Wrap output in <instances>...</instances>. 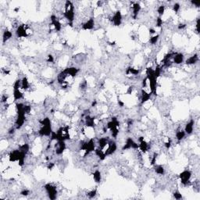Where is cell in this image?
Here are the masks:
<instances>
[{"mask_svg": "<svg viewBox=\"0 0 200 200\" xmlns=\"http://www.w3.org/2000/svg\"><path fill=\"white\" fill-rule=\"evenodd\" d=\"M44 189L45 190V192L47 193L49 199H50L51 200H55L57 198L58 190H57V187L55 186V184H52V183L45 184L44 185Z\"/></svg>", "mask_w": 200, "mask_h": 200, "instance_id": "cell-1", "label": "cell"}, {"mask_svg": "<svg viewBox=\"0 0 200 200\" xmlns=\"http://www.w3.org/2000/svg\"><path fill=\"white\" fill-rule=\"evenodd\" d=\"M192 171L189 170H185V171H182V173L179 174L178 177L181 180V183L182 185L184 186H188L190 184H192L191 182V178H192Z\"/></svg>", "mask_w": 200, "mask_h": 200, "instance_id": "cell-2", "label": "cell"}, {"mask_svg": "<svg viewBox=\"0 0 200 200\" xmlns=\"http://www.w3.org/2000/svg\"><path fill=\"white\" fill-rule=\"evenodd\" d=\"M109 21L115 27H120L122 24V21H123V14L121 10H116L113 15H111L109 17Z\"/></svg>", "mask_w": 200, "mask_h": 200, "instance_id": "cell-3", "label": "cell"}, {"mask_svg": "<svg viewBox=\"0 0 200 200\" xmlns=\"http://www.w3.org/2000/svg\"><path fill=\"white\" fill-rule=\"evenodd\" d=\"M95 26V20L94 16H91L87 21L83 22L82 24V29L84 31H91L94 29Z\"/></svg>", "mask_w": 200, "mask_h": 200, "instance_id": "cell-4", "label": "cell"}, {"mask_svg": "<svg viewBox=\"0 0 200 200\" xmlns=\"http://www.w3.org/2000/svg\"><path fill=\"white\" fill-rule=\"evenodd\" d=\"M132 9V17L134 20L138 18V16L139 14L140 11L142 10V5L139 3H132L131 5Z\"/></svg>", "mask_w": 200, "mask_h": 200, "instance_id": "cell-5", "label": "cell"}, {"mask_svg": "<svg viewBox=\"0 0 200 200\" xmlns=\"http://www.w3.org/2000/svg\"><path fill=\"white\" fill-rule=\"evenodd\" d=\"M140 93H141V95H140V103H141V105L145 104V103H146L151 99L152 94L150 93V92H147L145 88H142Z\"/></svg>", "mask_w": 200, "mask_h": 200, "instance_id": "cell-6", "label": "cell"}, {"mask_svg": "<svg viewBox=\"0 0 200 200\" xmlns=\"http://www.w3.org/2000/svg\"><path fill=\"white\" fill-rule=\"evenodd\" d=\"M195 121L194 119H191L189 121H188L187 123L185 124L184 131L186 133V135H190V134H192L193 133L194 129H195Z\"/></svg>", "mask_w": 200, "mask_h": 200, "instance_id": "cell-7", "label": "cell"}, {"mask_svg": "<svg viewBox=\"0 0 200 200\" xmlns=\"http://www.w3.org/2000/svg\"><path fill=\"white\" fill-rule=\"evenodd\" d=\"M173 63L176 64V65H180L182 64L184 60V55L182 53H176V54L174 55V57L172 59Z\"/></svg>", "mask_w": 200, "mask_h": 200, "instance_id": "cell-8", "label": "cell"}, {"mask_svg": "<svg viewBox=\"0 0 200 200\" xmlns=\"http://www.w3.org/2000/svg\"><path fill=\"white\" fill-rule=\"evenodd\" d=\"M199 61V55L198 54H194V55H191L188 58L185 60V64L188 66H191V65H195Z\"/></svg>", "mask_w": 200, "mask_h": 200, "instance_id": "cell-9", "label": "cell"}, {"mask_svg": "<svg viewBox=\"0 0 200 200\" xmlns=\"http://www.w3.org/2000/svg\"><path fill=\"white\" fill-rule=\"evenodd\" d=\"M186 136V133L184 132V131L182 129L181 127H179L175 132V138L178 142H182V140L184 139Z\"/></svg>", "mask_w": 200, "mask_h": 200, "instance_id": "cell-10", "label": "cell"}, {"mask_svg": "<svg viewBox=\"0 0 200 200\" xmlns=\"http://www.w3.org/2000/svg\"><path fill=\"white\" fill-rule=\"evenodd\" d=\"M12 38H13V32L10 30L6 28L3 33V43L4 44L6 42H8Z\"/></svg>", "mask_w": 200, "mask_h": 200, "instance_id": "cell-11", "label": "cell"}, {"mask_svg": "<svg viewBox=\"0 0 200 200\" xmlns=\"http://www.w3.org/2000/svg\"><path fill=\"white\" fill-rule=\"evenodd\" d=\"M13 101L16 102L18 100H21L24 99V93L21 92V89H13Z\"/></svg>", "mask_w": 200, "mask_h": 200, "instance_id": "cell-12", "label": "cell"}, {"mask_svg": "<svg viewBox=\"0 0 200 200\" xmlns=\"http://www.w3.org/2000/svg\"><path fill=\"white\" fill-rule=\"evenodd\" d=\"M21 89L23 90V91H25V92L30 89V83L27 77H23V78L21 79Z\"/></svg>", "mask_w": 200, "mask_h": 200, "instance_id": "cell-13", "label": "cell"}, {"mask_svg": "<svg viewBox=\"0 0 200 200\" xmlns=\"http://www.w3.org/2000/svg\"><path fill=\"white\" fill-rule=\"evenodd\" d=\"M92 177H93V180L95 181V183H100L102 182V173L99 170L95 169V171L92 173Z\"/></svg>", "mask_w": 200, "mask_h": 200, "instance_id": "cell-14", "label": "cell"}, {"mask_svg": "<svg viewBox=\"0 0 200 200\" xmlns=\"http://www.w3.org/2000/svg\"><path fill=\"white\" fill-rule=\"evenodd\" d=\"M153 168H154V171L156 174L158 175H160V176H163L165 174V168L163 165H154L153 166Z\"/></svg>", "mask_w": 200, "mask_h": 200, "instance_id": "cell-15", "label": "cell"}, {"mask_svg": "<svg viewBox=\"0 0 200 200\" xmlns=\"http://www.w3.org/2000/svg\"><path fill=\"white\" fill-rule=\"evenodd\" d=\"M159 39H160V34H155L154 35H153V36H150L149 42L151 45H155L158 42Z\"/></svg>", "mask_w": 200, "mask_h": 200, "instance_id": "cell-16", "label": "cell"}, {"mask_svg": "<svg viewBox=\"0 0 200 200\" xmlns=\"http://www.w3.org/2000/svg\"><path fill=\"white\" fill-rule=\"evenodd\" d=\"M165 10H166V5H159L158 7H157V13H158V16H161L162 17V16H163V14H164V13H165Z\"/></svg>", "mask_w": 200, "mask_h": 200, "instance_id": "cell-17", "label": "cell"}, {"mask_svg": "<svg viewBox=\"0 0 200 200\" xmlns=\"http://www.w3.org/2000/svg\"><path fill=\"white\" fill-rule=\"evenodd\" d=\"M96 195H97V189L96 188L91 190V191L87 192V196L89 199H94Z\"/></svg>", "mask_w": 200, "mask_h": 200, "instance_id": "cell-18", "label": "cell"}, {"mask_svg": "<svg viewBox=\"0 0 200 200\" xmlns=\"http://www.w3.org/2000/svg\"><path fill=\"white\" fill-rule=\"evenodd\" d=\"M163 19H162V17H161V16H157L156 19H155V26L156 27H160V28H161V27H163Z\"/></svg>", "mask_w": 200, "mask_h": 200, "instance_id": "cell-19", "label": "cell"}, {"mask_svg": "<svg viewBox=\"0 0 200 200\" xmlns=\"http://www.w3.org/2000/svg\"><path fill=\"white\" fill-rule=\"evenodd\" d=\"M173 196L175 199H182L183 196H182V194L178 191V190H175L174 192H173Z\"/></svg>", "mask_w": 200, "mask_h": 200, "instance_id": "cell-20", "label": "cell"}, {"mask_svg": "<svg viewBox=\"0 0 200 200\" xmlns=\"http://www.w3.org/2000/svg\"><path fill=\"white\" fill-rule=\"evenodd\" d=\"M172 9H173V10H174V12L175 13H178L180 10H181V5H180V3H174V5H173V6H172Z\"/></svg>", "mask_w": 200, "mask_h": 200, "instance_id": "cell-21", "label": "cell"}, {"mask_svg": "<svg viewBox=\"0 0 200 200\" xmlns=\"http://www.w3.org/2000/svg\"><path fill=\"white\" fill-rule=\"evenodd\" d=\"M20 195L27 197V196H28L30 195V191L28 189H23L20 192Z\"/></svg>", "mask_w": 200, "mask_h": 200, "instance_id": "cell-22", "label": "cell"}, {"mask_svg": "<svg viewBox=\"0 0 200 200\" xmlns=\"http://www.w3.org/2000/svg\"><path fill=\"white\" fill-rule=\"evenodd\" d=\"M46 62L47 63H53L54 62V56L52 54H49L47 55V59H46Z\"/></svg>", "mask_w": 200, "mask_h": 200, "instance_id": "cell-23", "label": "cell"}, {"mask_svg": "<svg viewBox=\"0 0 200 200\" xmlns=\"http://www.w3.org/2000/svg\"><path fill=\"white\" fill-rule=\"evenodd\" d=\"M187 27V24H184V23H181L177 25V29L178 30H184Z\"/></svg>", "mask_w": 200, "mask_h": 200, "instance_id": "cell-24", "label": "cell"}, {"mask_svg": "<svg viewBox=\"0 0 200 200\" xmlns=\"http://www.w3.org/2000/svg\"><path fill=\"white\" fill-rule=\"evenodd\" d=\"M117 103H118L119 107H121V108H122V107H124V102H122L121 100L119 99L118 102H117Z\"/></svg>", "mask_w": 200, "mask_h": 200, "instance_id": "cell-25", "label": "cell"}, {"mask_svg": "<svg viewBox=\"0 0 200 200\" xmlns=\"http://www.w3.org/2000/svg\"><path fill=\"white\" fill-rule=\"evenodd\" d=\"M19 10H20V7H16V8L14 9V12H16V13H17V12H19Z\"/></svg>", "mask_w": 200, "mask_h": 200, "instance_id": "cell-26", "label": "cell"}]
</instances>
